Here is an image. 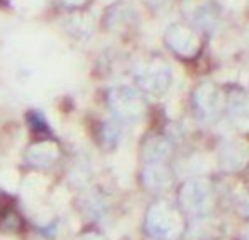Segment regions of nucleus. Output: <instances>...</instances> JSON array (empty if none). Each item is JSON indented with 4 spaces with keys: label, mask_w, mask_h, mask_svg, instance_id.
Returning <instances> with one entry per match:
<instances>
[{
    "label": "nucleus",
    "mask_w": 249,
    "mask_h": 240,
    "mask_svg": "<svg viewBox=\"0 0 249 240\" xmlns=\"http://www.w3.org/2000/svg\"><path fill=\"white\" fill-rule=\"evenodd\" d=\"M167 45L181 56H193L198 51V38L190 28L174 24L167 31Z\"/></svg>",
    "instance_id": "nucleus-6"
},
{
    "label": "nucleus",
    "mask_w": 249,
    "mask_h": 240,
    "mask_svg": "<svg viewBox=\"0 0 249 240\" xmlns=\"http://www.w3.org/2000/svg\"><path fill=\"white\" fill-rule=\"evenodd\" d=\"M169 155H171L169 141L160 137L149 140L145 143V148H143V157H145L147 164H164V160Z\"/></svg>",
    "instance_id": "nucleus-11"
},
{
    "label": "nucleus",
    "mask_w": 249,
    "mask_h": 240,
    "mask_svg": "<svg viewBox=\"0 0 249 240\" xmlns=\"http://www.w3.org/2000/svg\"><path fill=\"white\" fill-rule=\"evenodd\" d=\"M195 103L203 114H215L224 104V97L213 84L205 82L195 92Z\"/></svg>",
    "instance_id": "nucleus-8"
},
{
    "label": "nucleus",
    "mask_w": 249,
    "mask_h": 240,
    "mask_svg": "<svg viewBox=\"0 0 249 240\" xmlns=\"http://www.w3.org/2000/svg\"><path fill=\"white\" fill-rule=\"evenodd\" d=\"M67 5H80V4H84L86 0H63Z\"/></svg>",
    "instance_id": "nucleus-17"
},
{
    "label": "nucleus",
    "mask_w": 249,
    "mask_h": 240,
    "mask_svg": "<svg viewBox=\"0 0 249 240\" xmlns=\"http://www.w3.org/2000/svg\"><path fill=\"white\" fill-rule=\"evenodd\" d=\"M220 167L227 172H237L249 162V143L241 138H231L222 145L218 152Z\"/></svg>",
    "instance_id": "nucleus-5"
},
{
    "label": "nucleus",
    "mask_w": 249,
    "mask_h": 240,
    "mask_svg": "<svg viewBox=\"0 0 249 240\" xmlns=\"http://www.w3.org/2000/svg\"><path fill=\"white\" fill-rule=\"evenodd\" d=\"M21 226V218L19 215L9 206L0 208V230L4 232H18Z\"/></svg>",
    "instance_id": "nucleus-14"
},
{
    "label": "nucleus",
    "mask_w": 249,
    "mask_h": 240,
    "mask_svg": "<svg viewBox=\"0 0 249 240\" xmlns=\"http://www.w3.org/2000/svg\"><path fill=\"white\" fill-rule=\"evenodd\" d=\"M147 232L159 240H178L184 230V220L173 205L157 201L147 211Z\"/></svg>",
    "instance_id": "nucleus-1"
},
{
    "label": "nucleus",
    "mask_w": 249,
    "mask_h": 240,
    "mask_svg": "<svg viewBox=\"0 0 249 240\" xmlns=\"http://www.w3.org/2000/svg\"><path fill=\"white\" fill-rule=\"evenodd\" d=\"M229 109L239 126L249 128V96L246 92H232L229 96Z\"/></svg>",
    "instance_id": "nucleus-10"
},
{
    "label": "nucleus",
    "mask_w": 249,
    "mask_h": 240,
    "mask_svg": "<svg viewBox=\"0 0 249 240\" xmlns=\"http://www.w3.org/2000/svg\"><path fill=\"white\" fill-rule=\"evenodd\" d=\"M60 157V148L55 141H39L28 148L26 160L38 169H46Z\"/></svg>",
    "instance_id": "nucleus-7"
},
{
    "label": "nucleus",
    "mask_w": 249,
    "mask_h": 240,
    "mask_svg": "<svg viewBox=\"0 0 249 240\" xmlns=\"http://www.w3.org/2000/svg\"><path fill=\"white\" fill-rule=\"evenodd\" d=\"M173 175L164 164H147L143 171V182L150 191H164L171 186Z\"/></svg>",
    "instance_id": "nucleus-9"
},
{
    "label": "nucleus",
    "mask_w": 249,
    "mask_h": 240,
    "mask_svg": "<svg viewBox=\"0 0 249 240\" xmlns=\"http://www.w3.org/2000/svg\"><path fill=\"white\" fill-rule=\"evenodd\" d=\"M241 240H249V230H248V232H244V235H242Z\"/></svg>",
    "instance_id": "nucleus-18"
},
{
    "label": "nucleus",
    "mask_w": 249,
    "mask_h": 240,
    "mask_svg": "<svg viewBox=\"0 0 249 240\" xmlns=\"http://www.w3.org/2000/svg\"><path fill=\"white\" fill-rule=\"evenodd\" d=\"M181 206L186 213L193 216H201L210 211L213 206V189L207 179L195 177L184 182L179 191Z\"/></svg>",
    "instance_id": "nucleus-2"
},
{
    "label": "nucleus",
    "mask_w": 249,
    "mask_h": 240,
    "mask_svg": "<svg viewBox=\"0 0 249 240\" xmlns=\"http://www.w3.org/2000/svg\"><path fill=\"white\" fill-rule=\"evenodd\" d=\"M171 80H173V75H171L169 67L160 60H156V62L145 65L142 72L139 73L140 86L150 94L166 92L171 86Z\"/></svg>",
    "instance_id": "nucleus-4"
},
{
    "label": "nucleus",
    "mask_w": 249,
    "mask_h": 240,
    "mask_svg": "<svg viewBox=\"0 0 249 240\" xmlns=\"http://www.w3.org/2000/svg\"><path fill=\"white\" fill-rule=\"evenodd\" d=\"M186 14L190 16L193 21H196L198 24H210L215 17L213 9L208 4H205V2H201V0L195 2L193 7H186Z\"/></svg>",
    "instance_id": "nucleus-13"
},
{
    "label": "nucleus",
    "mask_w": 249,
    "mask_h": 240,
    "mask_svg": "<svg viewBox=\"0 0 249 240\" xmlns=\"http://www.w3.org/2000/svg\"><path fill=\"white\" fill-rule=\"evenodd\" d=\"M218 235H220L218 225L215 222H212V220H198L193 228H191V237L198 240L217 239Z\"/></svg>",
    "instance_id": "nucleus-12"
},
{
    "label": "nucleus",
    "mask_w": 249,
    "mask_h": 240,
    "mask_svg": "<svg viewBox=\"0 0 249 240\" xmlns=\"http://www.w3.org/2000/svg\"><path fill=\"white\" fill-rule=\"evenodd\" d=\"M239 209H241L242 215L249 216V194H244L239 199Z\"/></svg>",
    "instance_id": "nucleus-15"
},
{
    "label": "nucleus",
    "mask_w": 249,
    "mask_h": 240,
    "mask_svg": "<svg viewBox=\"0 0 249 240\" xmlns=\"http://www.w3.org/2000/svg\"><path fill=\"white\" fill-rule=\"evenodd\" d=\"M109 104L118 116L130 121L140 120L145 113V103H143L142 96L137 90H133L132 87L126 86L114 87L111 90Z\"/></svg>",
    "instance_id": "nucleus-3"
},
{
    "label": "nucleus",
    "mask_w": 249,
    "mask_h": 240,
    "mask_svg": "<svg viewBox=\"0 0 249 240\" xmlns=\"http://www.w3.org/2000/svg\"><path fill=\"white\" fill-rule=\"evenodd\" d=\"M79 240H106L103 235H99V233H96V232H89V233H86V235H82Z\"/></svg>",
    "instance_id": "nucleus-16"
}]
</instances>
